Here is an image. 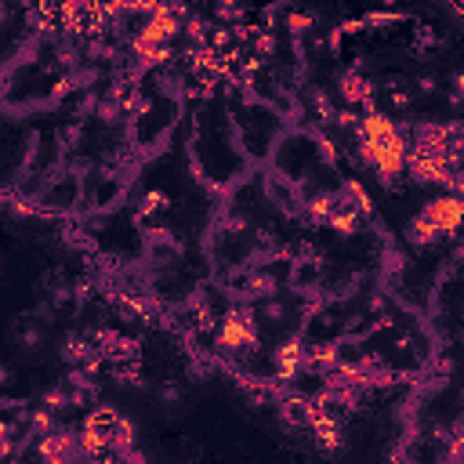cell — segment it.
<instances>
[{
	"instance_id": "obj_1",
	"label": "cell",
	"mask_w": 464,
	"mask_h": 464,
	"mask_svg": "<svg viewBox=\"0 0 464 464\" xmlns=\"http://www.w3.org/2000/svg\"><path fill=\"white\" fill-rule=\"evenodd\" d=\"M359 145H356V157L374 167L377 174H381L385 181L392 178H399L406 171V160H410V145H406V134L403 128L392 117H385L381 109H374V112H363V120H359Z\"/></svg>"
},
{
	"instance_id": "obj_2",
	"label": "cell",
	"mask_w": 464,
	"mask_h": 464,
	"mask_svg": "<svg viewBox=\"0 0 464 464\" xmlns=\"http://www.w3.org/2000/svg\"><path fill=\"white\" fill-rule=\"evenodd\" d=\"M258 345V323L250 308H232L229 316H221L218 323V348L225 352H247Z\"/></svg>"
},
{
	"instance_id": "obj_3",
	"label": "cell",
	"mask_w": 464,
	"mask_h": 464,
	"mask_svg": "<svg viewBox=\"0 0 464 464\" xmlns=\"http://www.w3.org/2000/svg\"><path fill=\"white\" fill-rule=\"evenodd\" d=\"M406 171H410L414 181L421 185H454V167H450L446 157H435V152H425V149H414L410 145V160H406Z\"/></svg>"
},
{
	"instance_id": "obj_4",
	"label": "cell",
	"mask_w": 464,
	"mask_h": 464,
	"mask_svg": "<svg viewBox=\"0 0 464 464\" xmlns=\"http://www.w3.org/2000/svg\"><path fill=\"white\" fill-rule=\"evenodd\" d=\"M421 214H425L435 229H439V236H457L461 225H464V200L461 196H435V200H428L425 207H421Z\"/></svg>"
},
{
	"instance_id": "obj_5",
	"label": "cell",
	"mask_w": 464,
	"mask_h": 464,
	"mask_svg": "<svg viewBox=\"0 0 464 464\" xmlns=\"http://www.w3.org/2000/svg\"><path fill=\"white\" fill-rule=\"evenodd\" d=\"M73 450H80V439H73L69 432H51V435H40L37 457L44 464H69Z\"/></svg>"
},
{
	"instance_id": "obj_6",
	"label": "cell",
	"mask_w": 464,
	"mask_h": 464,
	"mask_svg": "<svg viewBox=\"0 0 464 464\" xmlns=\"http://www.w3.org/2000/svg\"><path fill=\"white\" fill-rule=\"evenodd\" d=\"M337 91H341L345 105H367V112H374V83L367 77H359L356 69H348V73H341V80H337Z\"/></svg>"
},
{
	"instance_id": "obj_7",
	"label": "cell",
	"mask_w": 464,
	"mask_h": 464,
	"mask_svg": "<svg viewBox=\"0 0 464 464\" xmlns=\"http://www.w3.org/2000/svg\"><path fill=\"white\" fill-rule=\"evenodd\" d=\"M305 356H308V348H305V341L301 337H287L283 345L272 352V363H276V374L279 377H298L301 374V367H305Z\"/></svg>"
},
{
	"instance_id": "obj_8",
	"label": "cell",
	"mask_w": 464,
	"mask_h": 464,
	"mask_svg": "<svg viewBox=\"0 0 464 464\" xmlns=\"http://www.w3.org/2000/svg\"><path fill=\"white\" fill-rule=\"evenodd\" d=\"M341 200H345V207H352L359 218H370V192L363 189V181L359 178H348L345 185H341Z\"/></svg>"
},
{
	"instance_id": "obj_9",
	"label": "cell",
	"mask_w": 464,
	"mask_h": 464,
	"mask_svg": "<svg viewBox=\"0 0 464 464\" xmlns=\"http://www.w3.org/2000/svg\"><path fill=\"white\" fill-rule=\"evenodd\" d=\"M435 240H439V229L425 218V214H414L410 225H406V243H414V247H432Z\"/></svg>"
},
{
	"instance_id": "obj_10",
	"label": "cell",
	"mask_w": 464,
	"mask_h": 464,
	"mask_svg": "<svg viewBox=\"0 0 464 464\" xmlns=\"http://www.w3.org/2000/svg\"><path fill=\"white\" fill-rule=\"evenodd\" d=\"M305 367L308 370H334V367H341V348H337V345H316V348H308Z\"/></svg>"
},
{
	"instance_id": "obj_11",
	"label": "cell",
	"mask_w": 464,
	"mask_h": 464,
	"mask_svg": "<svg viewBox=\"0 0 464 464\" xmlns=\"http://www.w3.org/2000/svg\"><path fill=\"white\" fill-rule=\"evenodd\" d=\"M88 428H98V432H105L109 439H112V432L120 428V414L112 410V406H94V410L88 414V421H83Z\"/></svg>"
},
{
	"instance_id": "obj_12",
	"label": "cell",
	"mask_w": 464,
	"mask_h": 464,
	"mask_svg": "<svg viewBox=\"0 0 464 464\" xmlns=\"http://www.w3.org/2000/svg\"><path fill=\"white\" fill-rule=\"evenodd\" d=\"M330 229H334V232H341V236H352V232L359 229V214H356L352 207H345V203H341V207L334 210V218H330Z\"/></svg>"
},
{
	"instance_id": "obj_13",
	"label": "cell",
	"mask_w": 464,
	"mask_h": 464,
	"mask_svg": "<svg viewBox=\"0 0 464 464\" xmlns=\"http://www.w3.org/2000/svg\"><path fill=\"white\" fill-rule=\"evenodd\" d=\"M30 428L40 432V435H51V432H54V410H48V406L33 410V414H30Z\"/></svg>"
},
{
	"instance_id": "obj_14",
	"label": "cell",
	"mask_w": 464,
	"mask_h": 464,
	"mask_svg": "<svg viewBox=\"0 0 464 464\" xmlns=\"http://www.w3.org/2000/svg\"><path fill=\"white\" fill-rule=\"evenodd\" d=\"M287 30H294V33H305V30H312V15L308 11H287Z\"/></svg>"
},
{
	"instance_id": "obj_15",
	"label": "cell",
	"mask_w": 464,
	"mask_h": 464,
	"mask_svg": "<svg viewBox=\"0 0 464 464\" xmlns=\"http://www.w3.org/2000/svg\"><path fill=\"white\" fill-rule=\"evenodd\" d=\"M44 406L48 410H65V406H73V399H69V392L51 388V392H44Z\"/></svg>"
},
{
	"instance_id": "obj_16",
	"label": "cell",
	"mask_w": 464,
	"mask_h": 464,
	"mask_svg": "<svg viewBox=\"0 0 464 464\" xmlns=\"http://www.w3.org/2000/svg\"><path fill=\"white\" fill-rule=\"evenodd\" d=\"M254 48H258V54H272V51H276V33H272V30H261V33L254 37Z\"/></svg>"
},
{
	"instance_id": "obj_17",
	"label": "cell",
	"mask_w": 464,
	"mask_h": 464,
	"mask_svg": "<svg viewBox=\"0 0 464 464\" xmlns=\"http://www.w3.org/2000/svg\"><path fill=\"white\" fill-rule=\"evenodd\" d=\"M160 207H167V196L157 189V192H149L142 200V214H152V210H160Z\"/></svg>"
},
{
	"instance_id": "obj_18",
	"label": "cell",
	"mask_w": 464,
	"mask_h": 464,
	"mask_svg": "<svg viewBox=\"0 0 464 464\" xmlns=\"http://www.w3.org/2000/svg\"><path fill=\"white\" fill-rule=\"evenodd\" d=\"M243 15H247V11L240 4H218V19H225V22H240Z\"/></svg>"
},
{
	"instance_id": "obj_19",
	"label": "cell",
	"mask_w": 464,
	"mask_h": 464,
	"mask_svg": "<svg viewBox=\"0 0 464 464\" xmlns=\"http://www.w3.org/2000/svg\"><path fill=\"white\" fill-rule=\"evenodd\" d=\"M450 189H454V196H461V200H464V167L454 174V185H450Z\"/></svg>"
},
{
	"instance_id": "obj_20",
	"label": "cell",
	"mask_w": 464,
	"mask_h": 464,
	"mask_svg": "<svg viewBox=\"0 0 464 464\" xmlns=\"http://www.w3.org/2000/svg\"><path fill=\"white\" fill-rule=\"evenodd\" d=\"M392 105H396V109H406V105H410V94L396 91V94H392Z\"/></svg>"
},
{
	"instance_id": "obj_21",
	"label": "cell",
	"mask_w": 464,
	"mask_h": 464,
	"mask_svg": "<svg viewBox=\"0 0 464 464\" xmlns=\"http://www.w3.org/2000/svg\"><path fill=\"white\" fill-rule=\"evenodd\" d=\"M417 88L425 91V94H432V91H435V80H432V77H421V83H417Z\"/></svg>"
},
{
	"instance_id": "obj_22",
	"label": "cell",
	"mask_w": 464,
	"mask_h": 464,
	"mask_svg": "<svg viewBox=\"0 0 464 464\" xmlns=\"http://www.w3.org/2000/svg\"><path fill=\"white\" fill-rule=\"evenodd\" d=\"M370 312H385V298H377V294H374V298H370Z\"/></svg>"
},
{
	"instance_id": "obj_23",
	"label": "cell",
	"mask_w": 464,
	"mask_h": 464,
	"mask_svg": "<svg viewBox=\"0 0 464 464\" xmlns=\"http://www.w3.org/2000/svg\"><path fill=\"white\" fill-rule=\"evenodd\" d=\"M22 341H26V345H37L40 334H37V330H22Z\"/></svg>"
},
{
	"instance_id": "obj_24",
	"label": "cell",
	"mask_w": 464,
	"mask_h": 464,
	"mask_svg": "<svg viewBox=\"0 0 464 464\" xmlns=\"http://www.w3.org/2000/svg\"><path fill=\"white\" fill-rule=\"evenodd\" d=\"M163 399H178V385H167L163 388Z\"/></svg>"
},
{
	"instance_id": "obj_25",
	"label": "cell",
	"mask_w": 464,
	"mask_h": 464,
	"mask_svg": "<svg viewBox=\"0 0 464 464\" xmlns=\"http://www.w3.org/2000/svg\"><path fill=\"white\" fill-rule=\"evenodd\" d=\"M454 88H457V94L464 98V73H457V77H454Z\"/></svg>"
}]
</instances>
